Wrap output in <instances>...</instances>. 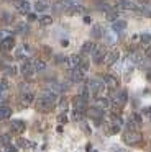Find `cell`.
Wrapping results in <instances>:
<instances>
[{"label":"cell","instance_id":"6da1fadb","mask_svg":"<svg viewBox=\"0 0 151 152\" xmlns=\"http://www.w3.org/2000/svg\"><path fill=\"white\" fill-rule=\"evenodd\" d=\"M56 103V93L54 92H43L41 95L36 98L35 105L39 111H49Z\"/></svg>","mask_w":151,"mask_h":152},{"label":"cell","instance_id":"7a4b0ae2","mask_svg":"<svg viewBox=\"0 0 151 152\" xmlns=\"http://www.w3.org/2000/svg\"><path fill=\"white\" fill-rule=\"evenodd\" d=\"M140 141H141V136H140V132H138V131L128 129V131L123 132V142H125V144L136 145V144H140Z\"/></svg>","mask_w":151,"mask_h":152},{"label":"cell","instance_id":"3957f363","mask_svg":"<svg viewBox=\"0 0 151 152\" xmlns=\"http://www.w3.org/2000/svg\"><path fill=\"white\" fill-rule=\"evenodd\" d=\"M87 87H89V92H92L95 96H98L102 93V90H104L105 83H102L100 80H97V79H90L87 82Z\"/></svg>","mask_w":151,"mask_h":152},{"label":"cell","instance_id":"277c9868","mask_svg":"<svg viewBox=\"0 0 151 152\" xmlns=\"http://www.w3.org/2000/svg\"><path fill=\"white\" fill-rule=\"evenodd\" d=\"M13 7L16 8V12L25 13V15H28L30 10H31V5H30L28 0H15V2H13Z\"/></svg>","mask_w":151,"mask_h":152},{"label":"cell","instance_id":"5b68a950","mask_svg":"<svg viewBox=\"0 0 151 152\" xmlns=\"http://www.w3.org/2000/svg\"><path fill=\"white\" fill-rule=\"evenodd\" d=\"M141 123H143L141 115H138V113H131V116L128 118V129L136 131L138 128H141Z\"/></svg>","mask_w":151,"mask_h":152},{"label":"cell","instance_id":"8992f818","mask_svg":"<svg viewBox=\"0 0 151 152\" xmlns=\"http://www.w3.org/2000/svg\"><path fill=\"white\" fill-rule=\"evenodd\" d=\"M10 129H12L13 132H16V134H21V132L26 129V124H25V121H21V119H13V121L10 123Z\"/></svg>","mask_w":151,"mask_h":152},{"label":"cell","instance_id":"52a82bcc","mask_svg":"<svg viewBox=\"0 0 151 152\" xmlns=\"http://www.w3.org/2000/svg\"><path fill=\"white\" fill-rule=\"evenodd\" d=\"M127 26H128L127 20H120V18H118L117 21H113V23H112V31H113L115 34H118V33H121V31L127 30Z\"/></svg>","mask_w":151,"mask_h":152},{"label":"cell","instance_id":"ba28073f","mask_svg":"<svg viewBox=\"0 0 151 152\" xmlns=\"http://www.w3.org/2000/svg\"><path fill=\"white\" fill-rule=\"evenodd\" d=\"M105 56H107V54H105V49H104V48H102V46H95L94 53H92V59H94L97 64H100L102 61L105 59Z\"/></svg>","mask_w":151,"mask_h":152},{"label":"cell","instance_id":"9c48e42d","mask_svg":"<svg viewBox=\"0 0 151 152\" xmlns=\"http://www.w3.org/2000/svg\"><path fill=\"white\" fill-rule=\"evenodd\" d=\"M0 48H2L3 51H10L15 48V38L13 36H5L2 41H0Z\"/></svg>","mask_w":151,"mask_h":152},{"label":"cell","instance_id":"30bf717a","mask_svg":"<svg viewBox=\"0 0 151 152\" xmlns=\"http://www.w3.org/2000/svg\"><path fill=\"white\" fill-rule=\"evenodd\" d=\"M118 59H120V53H118L117 49H115V51H110V53L105 56V62H107L108 66H113L115 62H118Z\"/></svg>","mask_w":151,"mask_h":152},{"label":"cell","instance_id":"8fae6325","mask_svg":"<svg viewBox=\"0 0 151 152\" xmlns=\"http://www.w3.org/2000/svg\"><path fill=\"white\" fill-rule=\"evenodd\" d=\"M69 79L72 80V82H82L84 80V72L82 70H79V69H72L71 72H69Z\"/></svg>","mask_w":151,"mask_h":152},{"label":"cell","instance_id":"7c38bea8","mask_svg":"<svg viewBox=\"0 0 151 152\" xmlns=\"http://www.w3.org/2000/svg\"><path fill=\"white\" fill-rule=\"evenodd\" d=\"M105 18H107L108 21H117L118 20V8H115V7H108V10L105 12Z\"/></svg>","mask_w":151,"mask_h":152},{"label":"cell","instance_id":"4fadbf2b","mask_svg":"<svg viewBox=\"0 0 151 152\" xmlns=\"http://www.w3.org/2000/svg\"><path fill=\"white\" fill-rule=\"evenodd\" d=\"M95 49V44L92 43V41H85V43H82L81 46V54H84V56H87V54H92Z\"/></svg>","mask_w":151,"mask_h":152},{"label":"cell","instance_id":"5bb4252c","mask_svg":"<svg viewBox=\"0 0 151 152\" xmlns=\"http://www.w3.org/2000/svg\"><path fill=\"white\" fill-rule=\"evenodd\" d=\"M104 108H100V106H92V108H89V116L94 119H98L104 116Z\"/></svg>","mask_w":151,"mask_h":152},{"label":"cell","instance_id":"9a60e30c","mask_svg":"<svg viewBox=\"0 0 151 152\" xmlns=\"http://www.w3.org/2000/svg\"><path fill=\"white\" fill-rule=\"evenodd\" d=\"M8 92H10V85H8V82H7V80H0V102L7 98Z\"/></svg>","mask_w":151,"mask_h":152},{"label":"cell","instance_id":"2e32d148","mask_svg":"<svg viewBox=\"0 0 151 152\" xmlns=\"http://www.w3.org/2000/svg\"><path fill=\"white\" fill-rule=\"evenodd\" d=\"M104 83H105L107 87H110V88H117L118 80L115 79V75H112V74H107V75L104 77Z\"/></svg>","mask_w":151,"mask_h":152},{"label":"cell","instance_id":"e0dca14e","mask_svg":"<svg viewBox=\"0 0 151 152\" xmlns=\"http://www.w3.org/2000/svg\"><path fill=\"white\" fill-rule=\"evenodd\" d=\"M21 74H25V75H31V74H35V67H33L31 61H26V62L21 64Z\"/></svg>","mask_w":151,"mask_h":152},{"label":"cell","instance_id":"ac0fdd59","mask_svg":"<svg viewBox=\"0 0 151 152\" xmlns=\"http://www.w3.org/2000/svg\"><path fill=\"white\" fill-rule=\"evenodd\" d=\"M92 36H94V38H104L105 36L104 28H102L100 23H97V25H94V26H92Z\"/></svg>","mask_w":151,"mask_h":152},{"label":"cell","instance_id":"d6986e66","mask_svg":"<svg viewBox=\"0 0 151 152\" xmlns=\"http://www.w3.org/2000/svg\"><path fill=\"white\" fill-rule=\"evenodd\" d=\"M127 100H128V98H127V92H118V95L115 96V105L121 108V106L127 103Z\"/></svg>","mask_w":151,"mask_h":152},{"label":"cell","instance_id":"ffe728a7","mask_svg":"<svg viewBox=\"0 0 151 152\" xmlns=\"http://www.w3.org/2000/svg\"><path fill=\"white\" fill-rule=\"evenodd\" d=\"M31 64H33V67H35V72H43V70L46 69V64L43 62L41 59H33Z\"/></svg>","mask_w":151,"mask_h":152},{"label":"cell","instance_id":"44dd1931","mask_svg":"<svg viewBox=\"0 0 151 152\" xmlns=\"http://www.w3.org/2000/svg\"><path fill=\"white\" fill-rule=\"evenodd\" d=\"M10 115H12V108H10V106H5V105H0V119L10 118Z\"/></svg>","mask_w":151,"mask_h":152},{"label":"cell","instance_id":"7402d4cb","mask_svg":"<svg viewBox=\"0 0 151 152\" xmlns=\"http://www.w3.org/2000/svg\"><path fill=\"white\" fill-rule=\"evenodd\" d=\"M48 7H49V2H46V0H36V4H35L36 12H44Z\"/></svg>","mask_w":151,"mask_h":152},{"label":"cell","instance_id":"603a6c76","mask_svg":"<svg viewBox=\"0 0 151 152\" xmlns=\"http://www.w3.org/2000/svg\"><path fill=\"white\" fill-rule=\"evenodd\" d=\"M118 7L125 8V10H133L135 4L131 2V0H118Z\"/></svg>","mask_w":151,"mask_h":152},{"label":"cell","instance_id":"cb8c5ba5","mask_svg":"<svg viewBox=\"0 0 151 152\" xmlns=\"http://www.w3.org/2000/svg\"><path fill=\"white\" fill-rule=\"evenodd\" d=\"M30 53H31V49H30V48H28V44H23V48H21V49H18V51H16V56H18V57H28L30 56Z\"/></svg>","mask_w":151,"mask_h":152},{"label":"cell","instance_id":"d4e9b609","mask_svg":"<svg viewBox=\"0 0 151 152\" xmlns=\"http://www.w3.org/2000/svg\"><path fill=\"white\" fill-rule=\"evenodd\" d=\"M33 100H35V95H33L31 92H25L21 96V102L25 103V105H30V103H33Z\"/></svg>","mask_w":151,"mask_h":152},{"label":"cell","instance_id":"484cf974","mask_svg":"<svg viewBox=\"0 0 151 152\" xmlns=\"http://www.w3.org/2000/svg\"><path fill=\"white\" fill-rule=\"evenodd\" d=\"M38 21H39V25H41V26H49V25L53 23V17H49V15H43Z\"/></svg>","mask_w":151,"mask_h":152},{"label":"cell","instance_id":"4316f807","mask_svg":"<svg viewBox=\"0 0 151 152\" xmlns=\"http://www.w3.org/2000/svg\"><path fill=\"white\" fill-rule=\"evenodd\" d=\"M140 41H141V44L148 46V44L151 43V33H141L140 34Z\"/></svg>","mask_w":151,"mask_h":152},{"label":"cell","instance_id":"83f0119b","mask_svg":"<svg viewBox=\"0 0 151 152\" xmlns=\"http://www.w3.org/2000/svg\"><path fill=\"white\" fill-rule=\"evenodd\" d=\"M97 105L100 106V108H107V106L110 105V100L105 98V96H98V98H97Z\"/></svg>","mask_w":151,"mask_h":152},{"label":"cell","instance_id":"f1b7e54d","mask_svg":"<svg viewBox=\"0 0 151 152\" xmlns=\"http://www.w3.org/2000/svg\"><path fill=\"white\" fill-rule=\"evenodd\" d=\"M10 142H12V139H10L8 134H2V136H0V144H2V145H5V147H7V145H10Z\"/></svg>","mask_w":151,"mask_h":152},{"label":"cell","instance_id":"f546056e","mask_svg":"<svg viewBox=\"0 0 151 152\" xmlns=\"http://www.w3.org/2000/svg\"><path fill=\"white\" fill-rule=\"evenodd\" d=\"M89 66H90V64H89V61L82 59V61H81V64H79V67H77V69H79V70H82V72H87V70H89Z\"/></svg>","mask_w":151,"mask_h":152},{"label":"cell","instance_id":"4dcf8cb0","mask_svg":"<svg viewBox=\"0 0 151 152\" xmlns=\"http://www.w3.org/2000/svg\"><path fill=\"white\" fill-rule=\"evenodd\" d=\"M16 144H18L20 147H33V144H31V142H30V141H26V139H21V137H20L18 141H16Z\"/></svg>","mask_w":151,"mask_h":152},{"label":"cell","instance_id":"1f68e13d","mask_svg":"<svg viewBox=\"0 0 151 152\" xmlns=\"http://www.w3.org/2000/svg\"><path fill=\"white\" fill-rule=\"evenodd\" d=\"M112 124H113V126H118V128H120V126L121 124H123V119H121L120 118V116H113V118H112Z\"/></svg>","mask_w":151,"mask_h":152},{"label":"cell","instance_id":"d6a6232c","mask_svg":"<svg viewBox=\"0 0 151 152\" xmlns=\"http://www.w3.org/2000/svg\"><path fill=\"white\" fill-rule=\"evenodd\" d=\"M62 2H64V4L67 5V8H69V7H74V5H79V4H81V0H62Z\"/></svg>","mask_w":151,"mask_h":152},{"label":"cell","instance_id":"836d02e7","mask_svg":"<svg viewBox=\"0 0 151 152\" xmlns=\"http://www.w3.org/2000/svg\"><path fill=\"white\" fill-rule=\"evenodd\" d=\"M12 21H13V17H12V15H10V13H3V23L8 25V23H12Z\"/></svg>","mask_w":151,"mask_h":152},{"label":"cell","instance_id":"e575fe53","mask_svg":"<svg viewBox=\"0 0 151 152\" xmlns=\"http://www.w3.org/2000/svg\"><path fill=\"white\" fill-rule=\"evenodd\" d=\"M16 31H28V25L18 23V25H16Z\"/></svg>","mask_w":151,"mask_h":152},{"label":"cell","instance_id":"d590c367","mask_svg":"<svg viewBox=\"0 0 151 152\" xmlns=\"http://www.w3.org/2000/svg\"><path fill=\"white\" fill-rule=\"evenodd\" d=\"M7 72L5 74H10V75H13V74H15V67H13V66H10V67H7Z\"/></svg>","mask_w":151,"mask_h":152},{"label":"cell","instance_id":"8d00e7d4","mask_svg":"<svg viewBox=\"0 0 151 152\" xmlns=\"http://www.w3.org/2000/svg\"><path fill=\"white\" fill-rule=\"evenodd\" d=\"M38 18H36L35 13H28V21H36Z\"/></svg>","mask_w":151,"mask_h":152},{"label":"cell","instance_id":"74e56055","mask_svg":"<svg viewBox=\"0 0 151 152\" xmlns=\"http://www.w3.org/2000/svg\"><path fill=\"white\" fill-rule=\"evenodd\" d=\"M82 21H84L85 25H90L92 23V18L90 17H84V18H82Z\"/></svg>","mask_w":151,"mask_h":152},{"label":"cell","instance_id":"f35d334b","mask_svg":"<svg viewBox=\"0 0 151 152\" xmlns=\"http://www.w3.org/2000/svg\"><path fill=\"white\" fill-rule=\"evenodd\" d=\"M7 152H18V151H16V147H13V145H7Z\"/></svg>","mask_w":151,"mask_h":152},{"label":"cell","instance_id":"ab89813d","mask_svg":"<svg viewBox=\"0 0 151 152\" xmlns=\"http://www.w3.org/2000/svg\"><path fill=\"white\" fill-rule=\"evenodd\" d=\"M144 113H146V115H148V118H150V121H151V108L144 110Z\"/></svg>","mask_w":151,"mask_h":152},{"label":"cell","instance_id":"60d3db41","mask_svg":"<svg viewBox=\"0 0 151 152\" xmlns=\"http://www.w3.org/2000/svg\"><path fill=\"white\" fill-rule=\"evenodd\" d=\"M61 44H62V46L66 48V46H67V44H69V41H67V39H64V41H61Z\"/></svg>","mask_w":151,"mask_h":152},{"label":"cell","instance_id":"b9f144b4","mask_svg":"<svg viewBox=\"0 0 151 152\" xmlns=\"http://www.w3.org/2000/svg\"><path fill=\"white\" fill-rule=\"evenodd\" d=\"M146 56H148V57H150V59H151V48H150V49H148V53H146Z\"/></svg>","mask_w":151,"mask_h":152},{"label":"cell","instance_id":"7bdbcfd3","mask_svg":"<svg viewBox=\"0 0 151 152\" xmlns=\"http://www.w3.org/2000/svg\"><path fill=\"white\" fill-rule=\"evenodd\" d=\"M148 79H150V80H151V70H150V74H148Z\"/></svg>","mask_w":151,"mask_h":152}]
</instances>
